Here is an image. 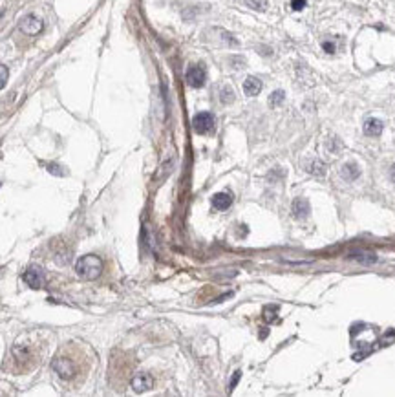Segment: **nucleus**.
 I'll list each match as a JSON object with an SVG mask.
<instances>
[{
    "label": "nucleus",
    "instance_id": "obj_1",
    "mask_svg": "<svg viewBox=\"0 0 395 397\" xmlns=\"http://www.w3.org/2000/svg\"><path fill=\"white\" fill-rule=\"evenodd\" d=\"M75 271L85 280H96V278H99V275L102 271V262L96 255L81 256L79 260H77V264H75Z\"/></svg>",
    "mask_w": 395,
    "mask_h": 397
},
{
    "label": "nucleus",
    "instance_id": "obj_2",
    "mask_svg": "<svg viewBox=\"0 0 395 397\" xmlns=\"http://www.w3.org/2000/svg\"><path fill=\"white\" fill-rule=\"evenodd\" d=\"M51 368L57 374V377L62 381H70L74 379L75 374H77V366H75L74 359L70 357H57L53 363H51Z\"/></svg>",
    "mask_w": 395,
    "mask_h": 397
},
{
    "label": "nucleus",
    "instance_id": "obj_3",
    "mask_svg": "<svg viewBox=\"0 0 395 397\" xmlns=\"http://www.w3.org/2000/svg\"><path fill=\"white\" fill-rule=\"evenodd\" d=\"M214 115L210 112H199L192 119V126H194V130L198 134H210L214 130Z\"/></svg>",
    "mask_w": 395,
    "mask_h": 397
},
{
    "label": "nucleus",
    "instance_id": "obj_4",
    "mask_svg": "<svg viewBox=\"0 0 395 397\" xmlns=\"http://www.w3.org/2000/svg\"><path fill=\"white\" fill-rule=\"evenodd\" d=\"M18 28H20V31L26 35H39L40 31H42V28H44V24H42V20H40L37 15H26V17L20 20V24H18Z\"/></svg>",
    "mask_w": 395,
    "mask_h": 397
},
{
    "label": "nucleus",
    "instance_id": "obj_5",
    "mask_svg": "<svg viewBox=\"0 0 395 397\" xmlns=\"http://www.w3.org/2000/svg\"><path fill=\"white\" fill-rule=\"evenodd\" d=\"M187 83L192 88H201L205 85V70L201 66H191L187 70Z\"/></svg>",
    "mask_w": 395,
    "mask_h": 397
},
{
    "label": "nucleus",
    "instance_id": "obj_6",
    "mask_svg": "<svg viewBox=\"0 0 395 397\" xmlns=\"http://www.w3.org/2000/svg\"><path fill=\"white\" fill-rule=\"evenodd\" d=\"M132 390L136 392V394H143V392H147V390H150L154 386V379H152V375H148V374H137V375H134V379H132Z\"/></svg>",
    "mask_w": 395,
    "mask_h": 397
},
{
    "label": "nucleus",
    "instance_id": "obj_7",
    "mask_svg": "<svg viewBox=\"0 0 395 397\" xmlns=\"http://www.w3.org/2000/svg\"><path fill=\"white\" fill-rule=\"evenodd\" d=\"M24 282L28 284L29 288H33V290H39V288H44L46 278H44V275H42V273L39 271V269L31 267V269H28V271L24 273Z\"/></svg>",
    "mask_w": 395,
    "mask_h": 397
},
{
    "label": "nucleus",
    "instance_id": "obj_8",
    "mask_svg": "<svg viewBox=\"0 0 395 397\" xmlns=\"http://www.w3.org/2000/svg\"><path fill=\"white\" fill-rule=\"evenodd\" d=\"M383 128H384L383 121L377 119V117H370V119H366V123H364V134H366V136H372V137L381 136Z\"/></svg>",
    "mask_w": 395,
    "mask_h": 397
},
{
    "label": "nucleus",
    "instance_id": "obj_9",
    "mask_svg": "<svg viewBox=\"0 0 395 397\" xmlns=\"http://www.w3.org/2000/svg\"><path fill=\"white\" fill-rule=\"evenodd\" d=\"M309 201L305 198H296L293 201V216L298 220H304L305 216L309 214Z\"/></svg>",
    "mask_w": 395,
    "mask_h": 397
},
{
    "label": "nucleus",
    "instance_id": "obj_10",
    "mask_svg": "<svg viewBox=\"0 0 395 397\" xmlns=\"http://www.w3.org/2000/svg\"><path fill=\"white\" fill-rule=\"evenodd\" d=\"M260 90H262V81L256 79V77H247V79H245V83H243V92H245V96H249V97L258 96Z\"/></svg>",
    "mask_w": 395,
    "mask_h": 397
},
{
    "label": "nucleus",
    "instance_id": "obj_11",
    "mask_svg": "<svg viewBox=\"0 0 395 397\" xmlns=\"http://www.w3.org/2000/svg\"><path fill=\"white\" fill-rule=\"evenodd\" d=\"M232 203V196L227 193H218L212 196V205H214V209L218 210H225L229 209Z\"/></svg>",
    "mask_w": 395,
    "mask_h": 397
},
{
    "label": "nucleus",
    "instance_id": "obj_12",
    "mask_svg": "<svg viewBox=\"0 0 395 397\" xmlns=\"http://www.w3.org/2000/svg\"><path fill=\"white\" fill-rule=\"evenodd\" d=\"M340 176L344 178L346 182H353L357 178L361 176V169H359V165L355 163H346L340 170Z\"/></svg>",
    "mask_w": 395,
    "mask_h": 397
},
{
    "label": "nucleus",
    "instance_id": "obj_13",
    "mask_svg": "<svg viewBox=\"0 0 395 397\" xmlns=\"http://www.w3.org/2000/svg\"><path fill=\"white\" fill-rule=\"evenodd\" d=\"M351 258L361 262V264H375L377 262V256L373 255V253H353Z\"/></svg>",
    "mask_w": 395,
    "mask_h": 397
},
{
    "label": "nucleus",
    "instance_id": "obj_14",
    "mask_svg": "<svg viewBox=\"0 0 395 397\" xmlns=\"http://www.w3.org/2000/svg\"><path fill=\"white\" fill-rule=\"evenodd\" d=\"M307 172L315 174V176H324V174H326V165L322 163V161H318V159H315V161L309 165Z\"/></svg>",
    "mask_w": 395,
    "mask_h": 397
},
{
    "label": "nucleus",
    "instance_id": "obj_15",
    "mask_svg": "<svg viewBox=\"0 0 395 397\" xmlns=\"http://www.w3.org/2000/svg\"><path fill=\"white\" fill-rule=\"evenodd\" d=\"M284 99H286V94H284L282 90H275L271 96H269V104H271V106H280L284 102Z\"/></svg>",
    "mask_w": 395,
    "mask_h": 397
},
{
    "label": "nucleus",
    "instance_id": "obj_16",
    "mask_svg": "<svg viewBox=\"0 0 395 397\" xmlns=\"http://www.w3.org/2000/svg\"><path fill=\"white\" fill-rule=\"evenodd\" d=\"M245 6L251 7V9H256V11H264L267 9V0H243Z\"/></svg>",
    "mask_w": 395,
    "mask_h": 397
},
{
    "label": "nucleus",
    "instance_id": "obj_17",
    "mask_svg": "<svg viewBox=\"0 0 395 397\" xmlns=\"http://www.w3.org/2000/svg\"><path fill=\"white\" fill-rule=\"evenodd\" d=\"M220 99L223 104H229V102L234 101V92H232V88H229V86H225L223 90H221L220 94Z\"/></svg>",
    "mask_w": 395,
    "mask_h": 397
},
{
    "label": "nucleus",
    "instance_id": "obj_18",
    "mask_svg": "<svg viewBox=\"0 0 395 397\" xmlns=\"http://www.w3.org/2000/svg\"><path fill=\"white\" fill-rule=\"evenodd\" d=\"M7 75H9V70H7V66H4V64H0V90L6 86L7 83Z\"/></svg>",
    "mask_w": 395,
    "mask_h": 397
},
{
    "label": "nucleus",
    "instance_id": "obj_19",
    "mask_svg": "<svg viewBox=\"0 0 395 397\" xmlns=\"http://www.w3.org/2000/svg\"><path fill=\"white\" fill-rule=\"evenodd\" d=\"M61 169V167H59V165H53V163H50L48 165V170H50L51 174H57V176H64V174H66V172H64V170H59Z\"/></svg>",
    "mask_w": 395,
    "mask_h": 397
},
{
    "label": "nucleus",
    "instance_id": "obj_20",
    "mask_svg": "<svg viewBox=\"0 0 395 397\" xmlns=\"http://www.w3.org/2000/svg\"><path fill=\"white\" fill-rule=\"evenodd\" d=\"M291 7H293L295 11L304 9V7H305V0H291Z\"/></svg>",
    "mask_w": 395,
    "mask_h": 397
},
{
    "label": "nucleus",
    "instance_id": "obj_21",
    "mask_svg": "<svg viewBox=\"0 0 395 397\" xmlns=\"http://www.w3.org/2000/svg\"><path fill=\"white\" fill-rule=\"evenodd\" d=\"M240 377H242V372H234V375H232L231 383H229V390H234V386L238 385V381H240Z\"/></svg>",
    "mask_w": 395,
    "mask_h": 397
},
{
    "label": "nucleus",
    "instance_id": "obj_22",
    "mask_svg": "<svg viewBox=\"0 0 395 397\" xmlns=\"http://www.w3.org/2000/svg\"><path fill=\"white\" fill-rule=\"evenodd\" d=\"M322 46H324V50H326L327 53H333V51H335V48H333V44H331V42H324Z\"/></svg>",
    "mask_w": 395,
    "mask_h": 397
},
{
    "label": "nucleus",
    "instance_id": "obj_23",
    "mask_svg": "<svg viewBox=\"0 0 395 397\" xmlns=\"http://www.w3.org/2000/svg\"><path fill=\"white\" fill-rule=\"evenodd\" d=\"M390 178H392V182H395V165L392 167V170H390Z\"/></svg>",
    "mask_w": 395,
    "mask_h": 397
}]
</instances>
